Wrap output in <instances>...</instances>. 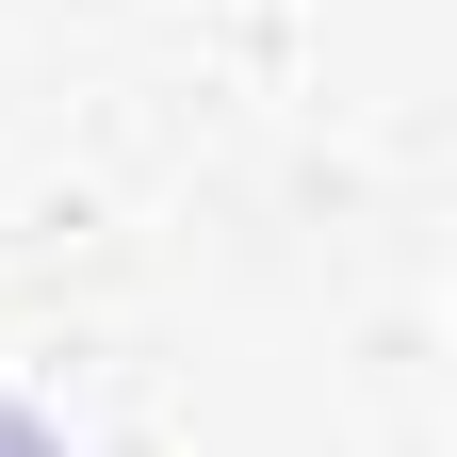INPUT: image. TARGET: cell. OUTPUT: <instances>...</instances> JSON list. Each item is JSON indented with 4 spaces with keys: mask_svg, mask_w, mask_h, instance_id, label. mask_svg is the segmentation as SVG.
Returning a JSON list of instances; mask_svg holds the SVG:
<instances>
[{
    "mask_svg": "<svg viewBox=\"0 0 457 457\" xmlns=\"http://www.w3.org/2000/svg\"><path fill=\"white\" fill-rule=\"evenodd\" d=\"M0 457H49V441H33V425H17V409H0Z\"/></svg>",
    "mask_w": 457,
    "mask_h": 457,
    "instance_id": "cell-1",
    "label": "cell"
}]
</instances>
